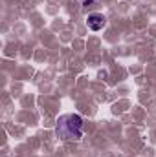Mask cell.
Returning <instances> with one entry per match:
<instances>
[{
  "instance_id": "obj_1",
  "label": "cell",
  "mask_w": 156,
  "mask_h": 157,
  "mask_svg": "<svg viewBox=\"0 0 156 157\" xmlns=\"http://www.w3.org/2000/svg\"><path fill=\"white\" fill-rule=\"evenodd\" d=\"M55 133L66 143L79 141L83 137V119L77 113H66L57 119L55 124Z\"/></svg>"
},
{
  "instance_id": "obj_3",
  "label": "cell",
  "mask_w": 156,
  "mask_h": 157,
  "mask_svg": "<svg viewBox=\"0 0 156 157\" xmlns=\"http://www.w3.org/2000/svg\"><path fill=\"white\" fill-rule=\"evenodd\" d=\"M81 2H83V6H88V4H92L94 0H81Z\"/></svg>"
},
{
  "instance_id": "obj_2",
  "label": "cell",
  "mask_w": 156,
  "mask_h": 157,
  "mask_svg": "<svg viewBox=\"0 0 156 157\" xmlns=\"http://www.w3.org/2000/svg\"><path fill=\"white\" fill-rule=\"evenodd\" d=\"M105 24H107V18H105L101 13H92V15H88V18H86V26H88V29H92V31L103 29Z\"/></svg>"
}]
</instances>
